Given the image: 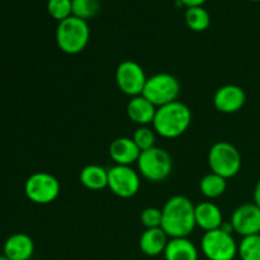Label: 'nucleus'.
I'll return each instance as SVG.
<instances>
[{
	"label": "nucleus",
	"mask_w": 260,
	"mask_h": 260,
	"mask_svg": "<svg viewBox=\"0 0 260 260\" xmlns=\"http://www.w3.org/2000/svg\"><path fill=\"white\" fill-rule=\"evenodd\" d=\"M196 206L184 196H174L162 207L161 229L172 238H188L196 229Z\"/></svg>",
	"instance_id": "1"
},
{
	"label": "nucleus",
	"mask_w": 260,
	"mask_h": 260,
	"mask_svg": "<svg viewBox=\"0 0 260 260\" xmlns=\"http://www.w3.org/2000/svg\"><path fill=\"white\" fill-rule=\"evenodd\" d=\"M226 188H228V179L212 172L210 174H206L200 182L201 193L208 200L221 197L225 193Z\"/></svg>",
	"instance_id": "20"
},
{
	"label": "nucleus",
	"mask_w": 260,
	"mask_h": 260,
	"mask_svg": "<svg viewBox=\"0 0 260 260\" xmlns=\"http://www.w3.org/2000/svg\"><path fill=\"white\" fill-rule=\"evenodd\" d=\"M254 203H255L258 207H260V179L259 182L256 183L255 189H254Z\"/></svg>",
	"instance_id": "28"
},
{
	"label": "nucleus",
	"mask_w": 260,
	"mask_h": 260,
	"mask_svg": "<svg viewBox=\"0 0 260 260\" xmlns=\"http://www.w3.org/2000/svg\"><path fill=\"white\" fill-rule=\"evenodd\" d=\"M234 231L243 238L260 234V207L255 203H245L234 211L231 216Z\"/></svg>",
	"instance_id": "11"
},
{
	"label": "nucleus",
	"mask_w": 260,
	"mask_h": 260,
	"mask_svg": "<svg viewBox=\"0 0 260 260\" xmlns=\"http://www.w3.org/2000/svg\"><path fill=\"white\" fill-rule=\"evenodd\" d=\"M156 109V107L141 94L131 98L126 107V113L128 118L139 126H147L150 123L152 124Z\"/></svg>",
	"instance_id": "15"
},
{
	"label": "nucleus",
	"mask_w": 260,
	"mask_h": 260,
	"mask_svg": "<svg viewBox=\"0 0 260 260\" xmlns=\"http://www.w3.org/2000/svg\"><path fill=\"white\" fill-rule=\"evenodd\" d=\"M168 241L169 236L161 228L146 229L140 238V249L145 255L157 256L164 254Z\"/></svg>",
	"instance_id": "17"
},
{
	"label": "nucleus",
	"mask_w": 260,
	"mask_h": 260,
	"mask_svg": "<svg viewBox=\"0 0 260 260\" xmlns=\"http://www.w3.org/2000/svg\"><path fill=\"white\" fill-rule=\"evenodd\" d=\"M201 246L208 260H234L238 255V244L233 234L226 233L222 229L206 231Z\"/></svg>",
	"instance_id": "8"
},
{
	"label": "nucleus",
	"mask_w": 260,
	"mask_h": 260,
	"mask_svg": "<svg viewBox=\"0 0 260 260\" xmlns=\"http://www.w3.org/2000/svg\"><path fill=\"white\" fill-rule=\"evenodd\" d=\"M192 123V111L179 101L159 107L152 121V128L164 139L182 136Z\"/></svg>",
	"instance_id": "2"
},
{
	"label": "nucleus",
	"mask_w": 260,
	"mask_h": 260,
	"mask_svg": "<svg viewBox=\"0 0 260 260\" xmlns=\"http://www.w3.org/2000/svg\"><path fill=\"white\" fill-rule=\"evenodd\" d=\"M147 76L144 69L136 61H122L116 69V83L119 90L126 95L134 96L141 95L146 84Z\"/></svg>",
	"instance_id": "10"
},
{
	"label": "nucleus",
	"mask_w": 260,
	"mask_h": 260,
	"mask_svg": "<svg viewBox=\"0 0 260 260\" xmlns=\"http://www.w3.org/2000/svg\"><path fill=\"white\" fill-rule=\"evenodd\" d=\"M180 94V83L174 75L159 73L147 78L142 95L151 102L156 108L178 101Z\"/></svg>",
	"instance_id": "5"
},
{
	"label": "nucleus",
	"mask_w": 260,
	"mask_h": 260,
	"mask_svg": "<svg viewBox=\"0 0 260 260\" xmlns=\"http://www.w3.org/2000/svg\"><path fill=\"white\" fill-rule=\"evenodd\" d=\"M141 223L146 229H156L161 228L162 213L161 210L156 207H147L141 212Z\"/></svg>",
	"instance_id": "26"
},
{
	"label": "nucleus",
	"mask_w": 260,
	"mask_h": 260,
	"mask_svg": "<svg viewBox=\"0 0 260 260\" xmlns=\"http://www.w3.org/2000/svg\"><path fill=\"white\" fill-rule=\"evenodd\" d=\"M251 2H260V0H251Z\"/></svg>",
	"instance_id": "30"
},
{
	"label": "nucleus",
	"mask_w": 260,
	"mask_h": 260,
	"mask_svg": "<svg viewBox=\"0 0 260 260\" xmlns=\"http://www.w3.org/2000/svg\"><path fill=\"white\" fill-rule=\"evenodd\" d=\"M71 3H73V15L83 20L94 18L101 9L99 0H71Z\"/></svg>",
	"instance_id": "23"
},
{
	"label": "nucleus",
	"mask_w": 260,
	"mask_h": 260,
	"mask_svg": "<svg viewBox=\"0 0 260 260\" xmlns=\"http://www.w3.org/2000/svg\"><path fill=\"white\" fill-rule=\"evenodd\" d=\"M165 260H198V250L188 238H172L164 251Z\"/></svg>",
	"instance_id": "18"
},
{
	"label": "nucleus",
	"mask_w": 260,
	"mask_h": 260,
	"mask_svg": "<svg viewBox=\"0 0 260 260\" xmlns=\"http://www.w3.org/2000/svg\"><path fill=\"white\" fill-rule=\"evenodd\" d=\"M0 260H9V259H8V258H5V256L3 255V256H0Z\"/></svg>",
	"instance_id": "29"
},
{
	"label": "nucleus",
	"mask_w": 260,
	"mask_h": 260,
	"mask_svg": "<svg viewBox=\"0 0 260 260\" xmlns=\"http://www.w3.org/2000/svg\"><path fill=\"white\" fill-rule=\"evenodd\" d=\"M60 192V182L50 173L37 172L24 183L25 196L36 205H50L57 200Z\"/></svg>",
	"instance_id": "7"
},
{
	"label": "nucleus",
	"mask_w": 260,
	"mask_h": 260,
	"mask_svg": "<svg viewBox=\"0 0 260 260\" xmlns=\"http://www.w3.org/2000/svg\"><path fill=\"white\" fill-rule=\"evenodd\" d=\"M136 164L140 175L154 183L162 182L173 172L172 156L161 147L154 146L141 151Z\"/></svg>",
	"instance_id": "4"
},
{
	"label": "nucleus",
	"mask_w": 260,
	"mask_h": 260,
	"mask_svg": "<svg viewBox=\"0 0 260 260\" xmlns=\"http://www.w3.org/2000/svg\"><path fill=\"white\" fill-rule=\"evenodd\" d=\"M79 178L86 189L101 190L108 187V170L101 165H86L81 169Z\"/></svg>",
	"instance_id": "19"
},
{
	"label": "nucleus",
	"mask_w": 260,
	"mask_h": 260,
	"mask_svg": "<svg viewBox=\"0 0 260 260\" xmlns=\"http://www.w3.org/2000/svg\"><path fill=\"white\" fill-rule=\"evenodd\" d=\"M132 139H134L135 144L139 146V149L141 150V151H145V150H149L151 149V147H154L155 141H156L154 128L151 129L147 126H140L139 128L135 131Z\"/></svg>",
	"instance_id": "25"
},
{
	"label": "nucleus",
	"mask_w": 260,
	"mask_h": 260,
	"mask_svg": "<svg viewBox=\"0 0 260 260\" xmlns=\"http://www.w3.org/2000/svg\"><path fill=\"white\" fill-rule=\"evenodd\" d=\"M184 5H187L188 8H192V7H202L203 3L206 0H180Z\"/></svg>",
	"instance_id": "27"
},
{
	"label": "nucleus",
	"mask_w": 260,
	"mask_h": 260,
	"mask_svg": "<svg viewBox=\"0 0 260 260\" xmlns=\"http://www.w3.org/2000/svg\"><path fill=\"white\" fill-rule=\"evenodd\" d=\"M47 10L53 19L62 22L73 15V3L71 0H48Z\"/></svg>",
	"instance_id": "24"
},
{
	"label": "nucleus",
	"mask_w": 260,
	"mask_h": 260,
	"mask_svg": "<svg viewBox=\"0 0 260 260\" xmlns=\"http://www.w3.org/2000/svg\"><path fill=\"white\" fill-rule=\"evenodd\" d=\"M246 102V94L239 85L229 84L216 90L213 95V104L221 113H236L244 107Z\"/></svg>",
	"instance_id": "12"
},
{
	"label": "nucleus",
	"mask_w": 260,
	"mask_h": 260,
	"mask_svg": "<svg viewBox=\"0 0 260 260\" xmlns=\"http://www.w3.org/2000/svg\"><path fill=\"white\" fill-rule=\"evenodd\" d=\"M90 40V28L86 20L74 15L58 22L56 28V43L63 53L78 55L85 50Z\"/></svg>",
	"instance_id": "3"
},
{
	"label": "nucleus",
	"mask_w": 260,
	"mask_h": 260,
	"mask_svg": "<svg viewBox=\"0 0 260 260\" xmlns=\"http://www.w3.org/2000/svg\"><path fill=\"white\" fill-rule=\"evenodd\" d=\"M238 255L241 260H260V234L243 238L238 245Z\"/></svg>",
	"instance_id": "22"
},
{
	"label": "nucleus",
	"mask_w": 260,
	"mask_h": 260,
	"mask_svg": "<svg viewBox=\"0 0 260 260\" xmlns=\"http://www.w3.org/2000/svg\"><path fill=\"white\" fill-rule=\"evenodd\" d=\"M185 23L194 32H203L211 24V17L203 7L188 8L185 12Z\"/></svg>",
	"instance_id": "21"
},
{
	"label": "nucleus",
	"mask_w": 260,
	"mask_h": 260,
	"mask_svg": "<svg viewBox=\"0 0 260 260\" xmlns=\"http://www.w3.org/2000/svg\"><path fill=\"white\" fill-rule=\"evenodd\" d=\"M196 225L205 231L220 229L223 223L220 207L212 202H202L196 206Z\"/></svg>",
	"instance_id": "16"
},
{
	"label": "nucleus",
	"mask_w": 260,
	"mask_h": 260,
	"mask_svg": "<svg viewBox=\"0 0 260 260\" xmlns=\"http://www.w3.org/2000/svg\"><path fill=\"white\" fill-rule=\"evenodd\" d=\"M141 150L135 144L134 139L129 137H118L113 140L109 146V156L116 162V165H126L131 167L137 162Z\"/></svg>",
	"instance_id": "13"
},
{
	"label": "nucleus",
	"mask_w": 260,
	"mask_h": 260,
	"mask_svg": "<svg viewBox=\"0 0 260 260\" xmlns=\"http://www.w3.org/2000/svg\"><path fill=\"white\" fill-rule=\"evenodd\" d=\"M141 187L140 173L126 165H114L108 169V188L119 198H132Z\"/></svg>",
	"instance_id": "9"
},
{
	"label": "nucleus",
	"mask_w": 260,
	"mask_h": 260,
	"mask_svg": "<svg viewBox=\"0 0 260 260\" xmlns=\"http://www.w3.org/2000/svg\"><path fill=\"white\" fill-rule=\"evenodd\" d=\"M33 253L35 243L27 234H14L4 243V256L9 260H30Z\"/></svg>",
	"instance_id": "14"
},
{
	"label": "nucleus",
	"mask_w": 260,
	"mask_h": 260,
	"mask_svg": "<svg viewBox=\"0 0 260 260\" xmlns=\"http://www.w3.org/2000/svg\"><path fill=\"white\" fill-rule=\"evenodd\" d=\"M208 165L212 173L230 179L240 172L241 155L233 144L218 141L213 144L208 151Z\"/></svg>",
	"instance_id": "6"
}]
</instances>
